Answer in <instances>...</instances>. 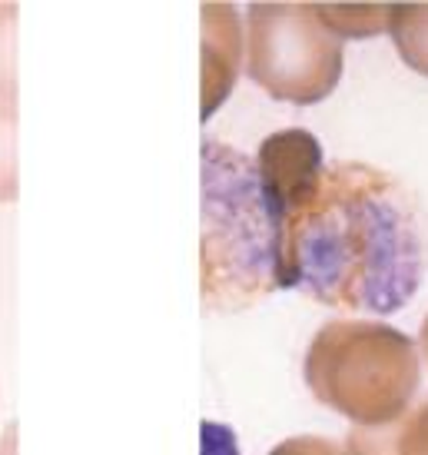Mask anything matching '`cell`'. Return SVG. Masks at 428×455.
Masks as SVG:
<instances>
[{"instance_id": "6da1fadb", "label": "cell", "mask_w": 428, "mask_h": 455, "mask_svg": "<svg viewBox=\"0 0 428 455\" xmlns=\"http://www.w3.org/2000/svg\"><path fill=\"white\" fill-rule=\"evenodd\" d=\"M422 213L399 180L359 164H326L313 196L279 227V290H303L342 313L389 316L425 279Z\"/></svg>"}, {"instance_id": "7a4b0ae2", "label": "cell", "mask_w": 428, "mask_h": 455, "mask_svg": "<svg viewBox=\"0 0 428 455\" xmlns=\"http://www.w3.org/2000/svg\"><path fill=\"white\" fill-rule=\"evenodd\" d=\"M200 290L206 313H242L279 290L276 223L256 160L202 140Z\"/></svg>"}, {"instance_id": "3957f363", "label": "cell", "mask_w": 428, "mask_h": 455, "mask_svg": "<svg viewBox=\"0 0 428 455\" xmlns=\"http://www.w3.org/2000/svg\"><path fill=\"white\" fill-rule=\"evenodd\" d=\"M303 379L319 403L359 429L389 426L408 412L422 382L418 342L372 319H336L305 349Z\"/></svg>"}, {"instance_id": "277c9868", "label": "cell", "mask_w": 428, "mask_h": 455, "mask_svg": "<svg viewBox=\"0 0 428 455\" xmlns=\"http://www.w3.org/2000/svg\"><path fill=\"white\" fill-rule=\"evenodd\" d=\"M342 40L319 24L313 4H252L246 13V74L282 103L313 107L342 76Z\"/></svg>"}, {"instance_id": "5b68a950", "label": "cell", "mask_w": 428, "mask_h": 455, "mask_svg": "<svg viewBox=\"0 0 428 455\" xmlns=\"http://www.w3.org/2000/svg\"><path fill=\"white\" fill-rule=\"evenodd\" d=\"M256 170H259L279 233V227L313 196V190L322 180V170H326L322 143L309 130H279L259 143Z\"/></svg>"}, {"instance_id": "8992f818", "label": "cell", "mask_w": 428, "mask_h": 455, "mask_svg": "<svg viewBox=\"0 0 428 455\" xmlns=\"http://www.w3.org/2000/svg\"><path fill=\"white\" fill-rule=\"evenodd\" d=\"M202 120L226 103L246 53V27L233 4H202Z\"/></svg>"}, {"instance_id": "52a82bcc", "label": "cell", "mask_w": 428, "mask_h": 455, "mask_svg": "<svg viewBox=\"0 0 428 455\" xmlns=\"http://www.w3.org/2000/svg\"><path fill=\"white\" fill-rule=\"evenodd\" d=\"M345 449L353 455H428V403L408 409L399 422L355 429Z\"/></svg>"}, {"instance_id": "ba28073f", "label": "cell", "mask_w": 428, "mask_h": 455, "mask_svg": "<svg viewBox=\"0 0 428 455\" xmlns=\"http://www.w3.org/2000/svg\"><path fill=\"white\" fill-rule=\"evenodd\" d=\"M319 24L339 40L376 37L392 24V4H313Z\"/></svg>"}, {"instance_id": "9c48e42d", "label": "cell", "mask_w": 428, "mask_h": 455, "mask_svg": "<svg viewBox=\"0 0 428 455\" xmlns=\"http://www.w3.org/2000/svg\"><path fill=\"white\" fill-rule=\"evenodd\" d=\"M389 34L405 67L428 76V4H392Z\"/></svg>"}, {"instance_id": "30bf717a", "label": "cell", "mask_w": 428, "mask_h": 455, "mask_svg": "<svg viewBox=\"0 0 428 455\" xmlns=\"http://www.w3.org/2000/svg\"><path fill=\"white\" fill-rule=\"evenodd\" d=\"M20 193L17 177V110L0 103V203H13Z\"/></svg>"}, {"instance_id": "8fae6325", "label": "cell", "mask_w": 428, "mask_h": 455, "mask_svg": "<svg viewBox=\"0 0 428 455\" xmlns=\"http://www.w3.org/2000/svg\"><path fill=\"white\" fill-rule=\"evenodd\" d=\"M17 4H0V103H17Z\"/></svg>"}, {"instance_id": "7c38bea8", "label": "cell", "mask_w": 428, "mask_h": 455, "mask_svg": "<svg viewBox=\"0 0 428 455\" xmlns=\"http://www.w3.org/2000/svg\"><path fill=\"white\" fill-rule=\"evenodd\" d=\"M269 455H353L345 445L322 439V435H292L286 443H279Z\"/></svg>"}, {"instance_id": "4fadbf2b", "label": "cell", "mask_w": 428, "mask_h": 455, "mask_svg": "<svg viewBox=\"0 0 428 455\" xmlns=\"http://www.w3.org/2000/svg\"><path fill=\"white\" fill-rule=\"evenodd\" d=\"M418 353H422V359H425V366H428V316L422 319V332H418Z\"/></svg>"}]
</instances>
